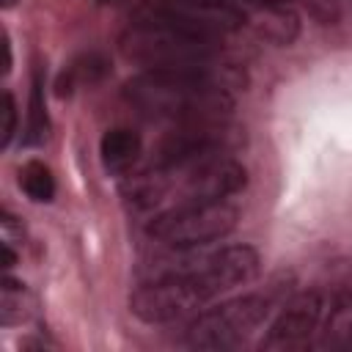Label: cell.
<instances>
[{
  "instance_id": "44dd1931",
  "label": "cell",
  "mask_w": 352,
  "mask_h": 352,
  "mask_svg": "<svg viewBox=\"0 0 352 352\" xmlns=\"http://www.w3.org/2000/svg\"><path fill=\"white\" fill-rule=\"evenodd\" d=\"M248 3L258 8V6H280V3H289V0H248Z\"/></svg>"
},
{
  "instance_id": "7a4b0ae2",
  "label": "cell",
  "mask_w": 352,
  "mask_h": 352,
  "mask_svg": "<svg viewBox=\"0 0 352 352\" xmlns=\"http://www.w3.org/2000/svg\"><path fill=\"white\" fill-rule=\"evenodd\" d=\"M248 170L231 154L160 162L148 160L121 182V198L132 212H165L195 201H220L242 192Z\"/></svg>"
},
{
  "instance_id": "e0dca14e",
  "label": "cell",
  "mask_w": 352,
  "mask_h": 352,
  "mask_svg": "<svg viewBox=\"0 0 352 352\" xmlns=\"http://www.w3.org/2000/svg\"><path fill=\"white\" fill-rule=\"evenodd\" d=\"M14 132H16V102L11 91H3V102H0V146L3 148L11 143Z\"/></svg>"
},
{
  "instance_id": "7402d4cb",
  "label": "cell",
  "mask_w": 352,
  "mask_h": 352,
  "mask_svg": "<svg viewBox=\"0 0 352 352\" xmlns=\"http://www.w3.org/2000/svg\"><path fill=\"white\" fill-rule=\"evenodd\" d=\"M16 6V0H3V8H14Z\"/></svg>"
},
{
  "instance_id": "5bb4252c",
  "label": "cell",
  "mask_w": 352,
  "mask_h": 352,
  "mask_svg": "<svg viewBox=\"0 0 352 352\" xmlns=\"http://www.w3.org/2000/svg\"><path fill=\"white\" fill-rule=\"evenodd\" d=\"M19 187L25 190V195H28L30 201L47 204V201H52V195H55V176H52V170H50L44 162L30 160V162H25V165L19 168Z\"/></svg>"
},
{
  "instance_id": "30bf717a",
  "label": "cell",
  "mask_w": 352,
  "mask_h": 352,
  "mask_svg": "<svg viewBox=\"0 0 352 352\" xmlns=\"http://www.w3.org/2000/svg\"><path fill=\"white\" fill-rule=\"evenodd\" d=\"M140 151H143V140L135 129H126V126H116V129H107L99 140V157H102V165L107 173H129L135 168V162L140 160Z\"/></svg>"
},
{
  "instance_id": "ffe728a7",
  "label": "cell",
  "mask_w": 352,
  "mask_h": 352,
  "mask_svg": "<svg viewBox=\"0 0 352 352\" xmlns=\"http://www.w3.org/2000/svg\"><path fill=\"white\" fill-rule=\"evenodd\" d=\"M14 264H16V253L11 250V245H8V242H3V267H6V270H11Z\"/></svg>"
},
{
  "instance_id": "8fae6325",
  "label": "cell",
  "mask_w": 352,
  "mask_h": 352,
  "mask_svg": "<svg viewBox=\"0 0 352 352\" xmlns=\"http://www.w3.org/2000/svg\"><path fill=\"white\" fill-rule=\"evenodd\" d=\"M107 72H110V63H107V58L102 52H82L58 74L55 96L66 99V96H72L82 85H96V82L104 80Z\"/></svg>"
},
{
  "instance_id": "5b68a950",
  "label": "cell",
  "mask_w": 352,
  "mask_h": 352,
  "mask_svg": "<svg viewBox=\"0 0 352 352\" xmlns=\"http://www.w3.org/2000/svg\"><path fill=\"white\" fill-rule=\"evenodd\" d=\"M275 292H256L226 300L187 324L184 341L192 349H234L248 341L270 316Z\"/></svg>"
},
{
  "instance_id": "52a82bcc",
  "label": "cell",
  "mask_w": 352,
  "mask_h": 352,
  "mask_svg": "<svg viewBox=\"0 0 352 352\" xmlns=\"http://www.w3.org/2000/svg\"><path fill=\"white\" fill-rule=\"evenodd\" d=\"M258 264H261L258 253L250 245H231V248H220V250L206 253V256L173 261L162 270H170V272L190 278L201 289V294L206 300H212L228 289L250 283L258 275Z\"/></svg>"
},
{
  "instance_id": "2e32d148",
  "label": "cell",
  "mask_w": 352,
  "mask_h": 352,
  "mask_svg": "<svg viewBox=\"0 0 352 352\" xmlns=\"http://www.w3.org/2000/svg\"><path fill=\"white\" fill-rule=\"evenodd\" d=\"M3 297H0V314H3V324H16L28 316V292H25V283L14 280V278H3V286H0Z\"/></svg>"
},
{
  "instance_id": "277c9868",
  "label": "cell",
  "mask_w": 352,
  "mask_h": 352,
  "mask_svg": "<svg viewBox=\"0 0 352 352\" xmlns=\"http://www.w3.org/2000/svg\"><path fill=\"white\" fill-rule=\"evenodd\" d=\"M236 214L239 212L228 198L182 204L151 214L146 234L170 250H192L231 234V228L236 226Z\"/></svg>"
},
{
  "instance_id": "6da1fadb",
  "label": "cell",
  "mask_w": 352,
  "mask_h": 352,
  "mask_svg": "<svg viewBox=\"0 0 352 352\" xmlns=\"http://www.w3.org/2000/svg\"><path fill=\"white\" fill-rule=\"evenodd\" d=\"M245 74L231 63L198 69H146L124 85V99L140 116L165 124L226 121L234 110V91L245 88Z\"/></svg>"
},
{
  "instance_id": "7c38bea8",
  "label": "cell",
  "mask_w": 352,
  "mask_h": 352,
  "mask_svg": "<svg viewBox=\"0 0 352 352\" xmlns=\"http://www.w3.org/2000/svg\"><path fill=\"white\" fill-rule=\"evenodd\" d=\"M319 346L324 349H352V286L333 292L330 314L322 327V341Z\"/></svg>"
},
{
  "instance_id": "9a60e30c",
  "label": "cell",
  "mask_w": 352,
  "mask_h": 352,
  "mask_svg": "<svg viewBox=\"0 0 352 352\" xmlns=\"http://www.w3.org/2000/svg\"><path fill=\"white\" fill-rule=\"evenodd\" d=\"M50 132V118L44 107V85H41V72L33 77V91H30V104H28V129H25V146H38L47 140Z\"/></svg>"
},
{
  "instance_id": "ba28073f",
  "label": "cell",
  "mask_w": 352,
  "mask_h": 352,
  "mask_svg": "<svg viewBox=\"0 0 352 352\" xmlns=\"http://www.w3.org/2000/svg\"><path fill=\"white\" fill-rule=\"evenodd\" d=\"M204 302L206 297L190 278L170 270H160L151 280L140 283L132 292L129 311L146 324H165L192 314Z\"/></svg>"
},
{
  "instance_id": "d6986e66",
  "label": "cell",
  "mask_w": 352,
  "mask_h": 352,
  "mask_svg": "<svg viewBox=\"0 0 352 352\" xmlns=\"http://www.w3.org/2000/svg\"><path fill=\"white\" fill-rule=\"evenodd\" d=\"M3 74H8L11 72V41H8V33L3 30Z\"/></svg>"
},
{
  "instance_id": "9c48e42d",
  "label": "cell",
  "mask_w": 352,
  "mask_h": 352,
  "mask_svg": "<svg viewBox=\"0 0 352 352\" xmlns=\"http://www.w3.org/2000/svg\"><path fill=\"white\" fill-rule=\"evenodd\" d=\"M322 294L308 289L294 294L280 314L275 316V322L270 324L267 336L261 338V349L270 352H286V349H300L311 341V336L319 327L322 319Z\"/></svg>"
},
{
  "instance_id": "8992f818",
  "label": "cell",
  "mask_w": 352,
  "mask_h": 352,
  "mask_svg": "<svg viewBox=\"0 0 352 352\" xmlns=\"http://www.w3.org/2000/svg\"><path fill=\"white\" fill-rule=\"evenodd\" d=\"M135 19L168 25L204 38H217L242 28L245 14L231 0H146Z\"/></svg>"
},
{
  "instance_id": "3957f363",
  "label": "cell",
  "mask_w": 352,
  "mask_h": 352,
  "mask_svg": "<svg viewBox=\"0 0 352 352\" xmlns=\"http://www.w3.org/2000/svg\"><path fill=\"white\" fill-rule=\"evenodd\" d=\"M118 44L126 60L140 63L146 69H198L214 63L217 58L214 38L192 36L168 25L140 19H135V25L121 33Z\"/></svg>"
},
{
  "instance_id": "4fadbf2b",
  "label": "cell",
  "mask_w": 352,
  "mask_h": 352,
  "mask_svg": "<svg viewBox=\"0 0 352 352\" xmlns=\"http://www.w3.org/2000/svg\"><path fill=\"white\" fill-rule=\"evenodd\" d=\"M253 25H256L258 36L270 38L278 47H289L297 38V33H300V16L289 8V3L258 6L256 16H253Z\"/></svg>"
},
{
  "instance_id": "603a6c76",
  "label": "cell",
  "mask_w": 352,
  "mask_h": 352,
  "mask_svg": "<svg viewBox=\"0 0 352 352\" xmlns=\"http://www.w3.org/2000/svg\"><path fill=\"white\" fill-rule=\"evenodd\" d=\"M99 3H104V6H113V3H121V0H99Z\"/></svg>"
},
{
  "instance_id": "ac0fdd59",
  "label": "cell",
  "mask_w": 352,
  "mask_h": 352,
  "mask_svg": "<svg viewBox=\"0 0 352 352\" xmlns=\"http://www.w3.org/2000/svg\"><path fill=\"white\" fill-rule=\"evenodd\" d=\"M0 226H3V242H8V245H14L16 239H22V228L16 226V217L14 214H3V220H0Z\"/></svg>"
}]
</instances>
